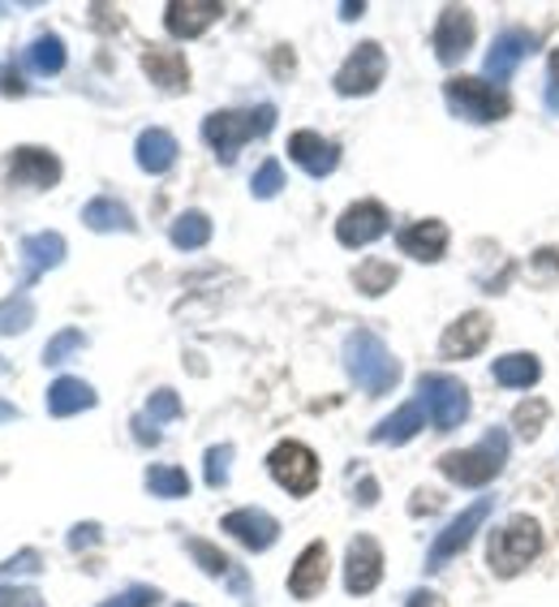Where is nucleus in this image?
Returning <instances> with one entry per match:
<instances>
[{"label": "nucleus", "mask_w": 559, "mask_h": 607, "mask_svg": "<svg viewBox=\"0 0 559 607\" xmlns=\"http://www.w3.org/2000/svg\"><path fill=\"white\" fill-rule=\"evenodd\" d=\"M224 4L220 0H172L164 9V27L172 40H199L211 22H220Z\"/></svg>", "instance_id": "obj_17"}, {"label": "nucleus", "mask_w": 559, "mask_h": 607, "mask_svg": "<svg viewBox=\"0 0 559 607\" xmlns=\"http://www.w3.org/2000/svg\"><path fill=\"white\" fill-rule=\"evenodd\" d=\"M95 388L86 384V379H78V375H61L52 388H48V414L52 418H74V414H82V409H95Z\"/></svg>", "instance_id": "obj_26"}, {"label": "nucleus", "mask_w": 559, "mask_h": 607, "mask_svg": "<svg viewBox=\"0 0 559 607\" xmlns=\"http://www.w3.org/2000/svg\"><path fill=\"white\" fill-rule=\"evenodd\" d=\"M542 552V526L534 517H513L491 534V547H486V561L499 577H517L520 568L529 565L534 556Z\"/></svg>", "instance_id": "obj_5"}, {"label": "nucleus", "mask_w": 559, "mask_h": 607, "mask_svg": "<svg viewBox=\"0 0 559 607\" xmlns=\"http://www.w3.org/2000/svg\"><path fill=\"white\" fill-rule=\"evenodd\" d=\"M443 100H447L452 117L474 125H495L513 113V100H508L504 86H495V82L486 79H465V74L443 82Z\"/></svg>", "instance_id": "obj_4"}, {"label": "nucleus", "mask_w": 559, "mask_h": 607, "mask_svg": "<svg viewBox=\"0 0 559 607\" xmlns=\"http://www.w3.org/2000/svg\"><path fill=\"white\" fill-rule=\"evenodd\" d=\"M13 418H18V405L0 401V422H13Z\"/></svg>", "instance_id": "obj_50"}, {"label": "nucleus", "mask_w": 559, "mask_h": 607, "mask_svg": "<svg viewBox=\"0 0 559 607\" xmlns=\"http://www.w3.org/2000/svg\"><path fill=\"white\" fill-rule=\"evenodd\" d=\"M491 509H495V500L482 495V500H474L465 513H456V517L435 534V543H431V552H426V568L435 573V568H443L452 556H461V552L474 543V534L482 530V522L491 517Z\"/></svg>", "instance_id": "obj_7"}, {"label": "nucleus", "mask_w": 559, "mask_h": 607, "mask_svg": "<svg viewBox=\"0 0 559 607\" xmlns=\"http://www.w3.org/2000/svg\"><path fill=\"white\" fill-rule=\"evenodd\" d=\"M435 61L440 65H461L474 48V13L461 4H447L435 22Z\"/></svg>", "instance_id": "obj_11"}, {"label": "nucleus", "mask_w": 559, "mask_h": 607, "mask_svg": "<svg viewBox=\"0 0 559 607\" xmlns=\"http://www.w3.org/2000/svg\"><path fill=\"white\" fill-rule=\"evenodd\" d=\"M379 582H383V547L370 534H358L345 552V590L349 595H370Z\"/></svg>", "instance_id": "obj_13"}, {"label": "nucleus", "mask_w": 559, "mask_h": 607, "mask_svg": "<svg viewBox=\"0 0 559 607\" xmlns=\"http://www.w3.org/2000/svg\"><path fill=\"white\" fill-rule=\"evenodd\" d=\"M0 370H4V366H0Z\"/></svg>", "instance_id": "obj_52"}, {"label": "nucleus", "mask_w": 559, "mask_h": 607, "mask_svg": "<svg viewBox=\"0 0 559 607\" xmlns=\"http://www.w3.org/2000/svg\"><path fill=\"white\" fill-rule=\"evenodd\" d=\"M151 427H160V422H172V418H181V397L172 393V388H160V393H151V401H147V414H143Z\"/></svg>", "instance_id": "obj_37"}, {"label": "nucleus", "mask_w": 559, "mask_h": 607, "mask_svg": "<svg viewBox=\"0 0 559 607\" xmlns=\"http://www.w3.org/2000/svg\"><path fill=\"white\" fill-rule=\"evenodd\" d=\"M388 79V52L379 48V43H358L354 52H349V61L336 70V95H370V91H379V82Z\"/></svg>", "instance_id": "obj_9"}, {"label": "nucleus", "mask_w": 559, "mask_h": 607, "mask_svg": "<svg viewBox=\"0 0 559 607\" xmlns=\"http://www.w3.org/2000/svg\"><path fill=\"white\" fill-rule=\"evenodd\" d=\"M82 224H86L91 233H134V229H138L134 211L120 199H113V195H99V199L86 202V207H82Z\"/></svg>", "instance_id": "obj_25"}, {"label": "nucleus", "mask_w": 559, "mask_h": 607, "mask_svg": "<svg viewBox=\"0 0 559 607\" xmlns=\"http://www.w3.org/2000/svg\"><path fill=\"white\" fill-rule=\"evenodd\" d=\"M0 95H27V82L13 65H0Z\"/></svg>", "instance_id": "obj_44"}, {"label": "nucleus", "mask_w": 559, "mask_h": 607, "mask_svg": "<svg viewBox=\"0 0 559 607\" xmlns=\"http://www.w3.org/2000/svg\"><path fill=\"white\" fill-rule=\"evenodd\" d=\"M143 74L156 82L160 91H172V95L190 86L186 52H177V48H147V52H143Z\"/></svg>", "instance_id": "obj_23"}, {"label": "nucleus", "mask_w": 559, "mask_h": 607, "mask_svg": "<svg viewBox=\"0 0 559 607\" xmlns=\"http://www.w3.org/2000/svg\"><path fill=\"white\" fill-rule=\"evenodd\" d=\"M172 245L177 250H202V245L211 242V220L202 216V211H181L177 220H172Z\"/></svg>", "instance_id": "obj_30"}, {"label": "nucleus", "mask_w": 559, "mask_h": 607, "mask_svg": "<svg viewBox=\"0 0 559 607\" xmlns=\"http://www.w3.org/2000/svg\"><path fill=\"white\" fill-rule=\"evenodd\" d=\"M31 324H35V302H31L27 289H18L13 297L0 302V336H18V332H27Z\"/></svg>", "instance_id": "obj_31"}, {"label": "nucleus", "mask_w": 559, "mask_h": 607, "mask_svg": "<svg viewBox=\"0 0 559 607\" xmlns=\"http://www.w3.org/2000/svg\"><path fill=\"white\" fill-rule=\"evenodd\" d=\"M354 284H358V293H366V297H383V293L397 284V268H392L388 259H366L358 272H354Z\"/></svg>", "instance_id": "obj_32"}, {"label": "nucleus", "mask_w": 559, "mask_h": 607, "mask_svg": "<svg viewBox=\"0 0 559 607\" xmlns=\"http://www.w3.org/2000/svg\"><path fill=\"white\" fill-rule=\"evenodd\" d=\"M177 607H190V604H177Z\"/></svg>", "instance_id": "obj_51"}, {"label": "nucleus", "mask_w": 559, "mask_h": 607, "mask_svg": "<svg viewBox=\"0 0 559 607\" xmlns=\"http://www.w3.org/2000/svg\"><path fill=\"white\" fill-rule=\"evenodd\" d=\"M147 491L160 495V500H181V495H190V474L181 465H151L147 470Z\"/></svg>", "instance_id": "obj_33"}, {"label": "nucleus", "mask_w": 559, "mask_h": 607, "mask_svg": "<svg viewBox=\"0 0 559 607\" xmlns=\"http://www.w3.org/2000/svg\"><path fill=\"white\" fill-rule=\"evenodd\" d=\"M388 229H392L388 207L375 202V199H361V202H354V207L340 211V220H336V242L349 245V250H361V245L379 242Z\"/></svg>", "instance_id": "obj_10"}, {"label": "nucleus", "mask_w": 559, "mask_h": 607, "mask_svg": "<svg viewBox=\"0 0 559 607\" xmlns=\"http://www.w3.org/2000/svg\"><path fill=\"white\" fill-rule=\"evenodd\" d=\"M61 263H65V238H61V233L48 229V233L22 238V289H31L43 272H52V268H61Z\"/></svg>", "instance_id": "obj_19"}, {"label": "nucleus", "mask_w": 559, "mask_h": 607, "mask_svg": "<svg viewBox=\"0 0 559 607\" xmlns=\"http://www.w3.org/2000/svg\"><path fill=\"white\" fill-rule=\"evenodd\" d=\"M397 245L400 254H409L418 263H435L447 250V224L443 220H413L397 233Z\"/></svg>", "instance_id": "obj_20"}, {"label": "nucleus", "mask_w": 559, "mask_h": 607, "mask_svg": "<svg viewBox=\"0 0 559 607\" xmlns=\"http://www.w3.org/2000/svg\"><path fill=\"white\" fill-rule=\"evenodd\" d=\"M409 607H435V595H431V590H413V595H409Z\"/></svg>", "instance_id": "obj_49"}, {"label": "nucleus", "mask_w": 559, "mask_h": 607, "mask_svg": "<svg viewBox=\"0 0 559 607\" xmlns=\"http://www.w3.org/2000/svg\"><path fill=\"white\" fill-rule=\"evenodd\" d=\"M220 530H229L241 547H250V552H267V547H276L280 538V522L272 513H263V509H233L220 522Z\"/></svg>", "instance_id": "obj_18"}, {"label": "nucleus", "mask_w": 559, "mask_h": 607, "mask_svg": "<svg viewBox=\"0 0 559 607\" xmlns=\"http://www.w3.org/2000/svg\"><path fill=\"white\" fill-rule=\"evenodd\" d=\"M267 470H272V479H276L288 495H310V491L319 486V457L306 444H297V440H284V444L272 448Z\"/></svg>", "instance_id": "obj_8"}, {"label": "nucleus", "mask_w": 559, "mask_h": 607, "mask_svg": "<svg viewBox=\"0 0 559 607\" xmlns=\"http://www.w3.org/2000/svg\"><path fill=\"white\" fill-rule=\"evenodd\" d=\"M358 500L361 504H375V500H379V483H375V479H366V483L358 486Z\"/></svg>", "instance_id": "obj_47"}, {"label": "nucleus", "mask_w": 559, "mask_h": 607, "mask_svg": "<svg viewBox=\"0 0 559 607\" xmlns=\"http://www.w3.org/2000/svg\"><path fill=\"white\" fill-rule=\"evenodd\" d=\"M288 160L310 177H331L340 168V147L315 129H297V134H288Z\"/></svg>", "instance_id": "obj_16"}, {"label": "nucleus", "mask_w": 559, "mask_h": 607, "mask_svg": "<svg viewBox=\"0 0 559 607\" xmlns=\"http://www.w3.org/2000/svg\"><path fill=\"white\" fill-rule=\"evenodd\" d=\"M542 422H547V405L542 401H525L517 414H513V427H517L520 440H534V436L542 431Z\"/></svg>", "instance_id": "obj_38"}, {"label": "nucleus", "mask_w": 559, "mask_h": 607, "mask_svg": "<svg viewBox=\"0 0 559 607\" xmlns=\"http://www.w3.org/2000/svg\"><path fill=\"white\" fill-rule=\"evenodd\" d=\"M177 138L168 134V129H160V125H151V129H143L138 134V143H134V160H138V168L143 172H151V177H164L172 164H177Z\"/></svg>", "instance_id": "obj_24"}, {"label": "nucleus", "mask_w": 559, "mask_h": 607, "mask_svg": "<svg viewBox=\"0 0 559 607\" xmlns=\"http://www.w3.org/2000/svg\"><path fill=\"white\" fill-rule=\"evenodd\" d=\"M280 190H284V168H280V160H263L259 172L250 177V195L254 199H276Z\"/></svg>", "instance_id": "obj_35"}, {"label": "nucleus", "mask_w": 559, "mask_h": 607, "mask_svg": "<svg viewBox=\"0 0 559 607\" xmlns=\"http://www.w3.org/2000/svg\"><path fill=\"white\" fill-rule=\"evenodd\" d=\"M327 543H310L302 556H297V565L288 573V595L293 599H315L323 595V586H327Z\"/></svg>", "instance_id": "obj_22"}, {"label": "nucleus", "mask_w": 559, "mask_h": 607, "mask_svg": "<svg viewBox=\"0 0 559 607\" xmlns=\"http://www.w3.org/2000/svg\"><path fill=\"white\" fill-rule=\"evenodd\" d=\"M186 552L194 556V565H199L202 573H211V577L229 582L238 599H250V577H245V568H241L238 561H229L215 543H207V538H186Z\"/></svg>", "instance_id": "obj_21"}, {"label": "nucleus", "mask_w": 559, "mask_h": 607, "mask_svg": "<svg viewBox=\"0 0 559 607\" xmlns=\"http://www.w3.org/2000/svg\"><path fill=\"white\" fill-rule=\"evenodd\" d=\"M43 568V556L35 547H22L18 556H9L4 565H0V577H22V573H40Z\"/></svg>", "instance_id": "obj_40"}, {"label": "nucleus", "mask_w": 559, "mask_h": 607, "mask_svg": "<svg viewBox=\"0 0 559 607\" xmlns=\"http://www.w3.org/2000/svg\"><path fill=\"white\" fill-rule=\"evenodd\" d=\"M27 70L40 79H56L65 70V40L61 35H35L27 48Z\"/></svg>", "instance_id": "obj_28"}, {"label": "nucleus", "mask_w": 559, "mask_h": 607, "mask_svg": "<svg viewBox=\"0 0 559 607\" xmlns=\"http://www.w3.org/2000/svg\"><path fill=\"white\" fill-rule=\"evenodd\" d=\"M160 604V590L156 586H125L120 595L104 599L99 607H156Z\"/></svg>", "instance_id": "obj_39"}, {"label": "nucleus", "mask_w": 559, "mask_h": 607, "mask_svg": "<svg viewBox=\"0 0 559 607\" xmlns=\"http://www.w3.org/2000/svg\"><path fill=\"white\" fill-rule=\"evenodd\" d=\"M534 268H542V272H559V245L538 250V254H534Z\"/></svg>", "instance_id": "obj_45"}, {"label": "nucleus", "mask_w": 559, "mask_h": 607, "mask_svg": "<svg viewBox=\"0 0 559 607\" xmlns=\"http://www.w3.org/2000/svg\"><path fill=\"white\" fill-rule=\"evenodd\" d=\"M276 129V108L272 104H259V108H224V113H211L202 122V138L207 147L220 156V164H233L245 143L263 138Z\"/></svg>", "instance_id": "obj_1"}, {"label": "nucleus", "mask_w": 559, "mask_h": 607, "mask_svg": "<svg viewBox=\"0 0 559 607\" xmlns=\"http://www.w3.org/2000/svg\"><path fill=\"white\" fill-rule=\"evenodd\" d=\"M547 108L559 113V52L547 61Z\"/></svg>", "instance_id": "obj_43"}, {"label": "nucleus", "mask_w": 559, "mask_h": 607, "mask_svg": "<svg viewBox=\"0 0 559 607\" xmlns=\"http://www.w3.org/2000/svg\"><path fill=\"white\" fill-rule=\"evenodd\" d=\"M418 401L426 405V418L435 422V431H456L470 418V388L452 375H422L418 379Z\"/></svg>", "instance_id": "obj_6"}, {"label": "nucleus", "mask_w": 559, "mask_h": 607, "mask_svg": "<svg viewBox=\"0 0 559 607\" xmlns=\"http://www.w3.org/2000/svg\"><path fill=\"white\" fill-rule=\"evenodd\" d=\"M134 436H138V444H160V431L147 418H134Z\"/></svg>", "instance_id": "obj_46"}, {"label": "nucleus", "mask_w": 559, "mask_h": 607, "mask_svg": "<svg viewBox=\"0 0 559 607\" xmlns=\"http://www.w3.org/2000/svg\"><path fill=\"white\" fill-rule=\"evenodd\" d=\"M229 461H233V444L207 448V457H202V479H207V486H229Z\"/></svg>", "instance_id": "obj_36"}, {"label": "nucleus", "mask_w": 559, "mask_h": 607, "mask_svg": "<svg viewBox=\"0 0 559 607\" xmlns=\"http://www.w3.org/2000/svg\"><path fill=\"white\" fill-rule=\"evenodd\" d=\"M534 48H538V40H534L529 31H520V27L499 31L495 43H491V52H486V61H482L486 82H508L520 70V61H525V56H534Z\"/></svg>", "instance_id": "obj_14"}, {"label": "nucleus", "mask_w": 559, "mask_h": 607, "mask_svg": "<svg viewBox=\"0 0 559 607\" xmlns=\"http://www.w3.org/2000/svg\"><path fill=\"white\" fill-rule=\"evenodd\" d=\"M486 341H491V315L470 311L456 324H447V332L440 336V354L447 363H465V358H474V354L486 349Z\"/></svg>", "instance_id": "obj_15"}, {"label": "nucleus", "mask_w": 559, "mask_h": 607, "mask_svg": "<svg viewBox=\"0 0 559 607\" xmlns=\"http://www.w3.org/2000/svg\"><path fill=\"white\" fill-rule=\"evenodd\" d=\"M99 538H104V534H99V526H95V522H82V526L70 530V547H74V552H86V547H95Z\"/></svg>", "instance_id": "obj_41"}, {"label": "nucleus", "mask_w": 559, "mask_h": 607, "mask_svg": "<svg viewBox=\"0 0 559 607\" xmlns=\"http://www.w3.org/2000/svg\"><path fill=\"white\" fill-rule=\"evenodd\" d=\"M491 375L504 388H534L542 379V363L534 354H508V358H499V363L491 366Z\"/></svg>", "instance_id": "obj_29"}, {"label": "nucleus", "mask_w": 559, "mask_h": 607, "mask_svg": "<svg viewBox=\"0 0 559 607\" xmlns=\"http://www.w3.org/2000/svg\"><path fill=\"white\" fill-rule=\"evenodd\" d=\"M9 186H27V190H52L61 181V160L43 147H13V156L4 164Z\"/></svg>", "instance_id": "obj_12"}, {"label": "nucleus", "mask_w": 559, "mask_h": 607, "mask_svg": "<svg viewBox=\"0 0 559 607\" xmlns=\"http://www.w3.org/2000/svg\"><path fill=\"white\" fill-rule=\"evenodd\" d=\"M508 431L504 427H491L474 448H456V452H443L440 470L443 479H452L456 486H486L495 483L508 465Z\"/></svg>", "instance_id": "obj_2"}, {"label": "nucleus", "mask_w": 559, "mask_h": 607, "mask_svg": "<svg viewBox=\"0 0 559 607\" xmlns=\"http://www.w3.org/2000/svg\"><path fill=\"white\" fill-rule=\"evenodd\" d=\"M426 427V405L422 401H404L397 414H388L375 431H370V440L375 444H409L418 431Z\"/></svg>", "instance_id": "obj_27"}, {"label": "nucleus", "mask_w": 559, "mask_h": 607, "mask_svg": "<svg viewBox=\"0 0 559 607\" xmlns=\"http://www.w3.org/2000/svg\"><path fill=\"white\" fill-rule=\"evenodd\" d=\"M78 349H86V332H78V327H65V332H56V336L43 345V363L61 366V363H70Z\"/></svg>", "instance_id": "obj_34"}, {"label": "nucleus", "mask_w": 559, "mask_h": 607, "mask_svg": "<svg viewBox=\"0 0 559 607\" xmlns=\"http://www.w3.org/2000/svg\"><path fill=\"white\" fill-rule=\"evenodd\" d=\"M361 13H366V4H361V0H349V4H340V18H345V22H354V18H361Z\"/></svg>", "instance_id": "obj_48"}, {"label": "nucleus", "mask_w": 559, "mask_h": 607, "mask_svg": "<svg viewBox=\"0 0 559 607\" xmlns=\"http://www.w3.org/2000/svg\"><path fill=\"white\" fill-rule=\"evenodd\" d=\"M35 590H27V586H0V607H35Z\"/></svg>", "instance_id": "obj_42"}, {"label": "nucleus", "mask_w": 559, "mask_h": 607, "mask_svg": "<svg viewBox=\"0 0 559 607\" xmlns=\"http://www.w3.org/2000/svg\"><path fill=\"white\" fill-rule=\"evenodd\" d=\"M345 370L366 397H383L400 384V363L392 358V349L366 327L345 341Z\"/></svg>", "instance_id": "obj_3"}]
</instances>
